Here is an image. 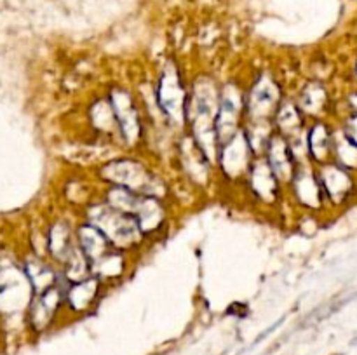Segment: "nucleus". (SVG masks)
<instances>
[{"label":"nucleus","instance_id":"f257e3e1","mask_svg":"<svg viewBox=\"0 0 357 355\" xmlns=\"http://www.w3.org/2000/svg\"><path fill=\"white\" fill-rule=\"evenodd\" d=\"M220 82L211 73H199L190 80L187 101L185 131L188 132L201 152L216 162L218 136H216V111H218Z\"/></svg>","mask_w":357,"mask_h":355},{"label":"nucleus","instance_id":"f03ea898","mask_svg":"<svg viewBox=\"0 0 357 355\" xmlns=\"http://www.w3.org/2000/svg\"><path fill=\"white\" fill-rule=\"evenodd\" d=\"M94 180L101 187L115 184V187L129 188L139 195L169 198V183L166 178L157 173L152 164L135 153H121L96 164Z\"/></svg>","mask_w":357,"mask_h":355},{"label":"nucleus","instance_id":"7ed1b4c3","mask_svg":"<svg viewBox=\"0 0 357 355\" xmlns=\"http://www.w3.org/2000/svg\"><path fill=\"white\" fill-rule=\"evenodd\" d=\"M79 218L87 219L94 226H98L112 244V247L119 251L138 256L143 247L150 246L149 239L143 235L135 216L110 207L100 197L87 204L79 212Z\"/></svg>","mask_w":357,"mask_h":355},{"label":"nucleus","instance_id":"20e7f679","mask_svg":"<svg viewBox=\"0 0 357 355\" xmlns=\"http://www.w3.org/2000/svg\"><path fill=\"white\" fill-rule=\"evenodd\" d=\"M105 96L117 122V145L129 153L142 150L149 138V124L138 94L124 84H112Z\"/></svg>","mask_w":357,"mask_h":355},{"label":"nucleus","instance_id":"39448f33","mask_svg":"<svg viewBox=\"0 0 357 355\" xmlns=\"http://www.w3.org/2000/svg\"><path fill=\"white\" fill-rule=\"evenodd\" d=\"M188 87H190V80H187L183 68L181 65H178L176 59H166L157 72L155 80L152 82L153 100H155L157 108L166 124L174 132L185 129Z\"/></svg>","mask_w":357,"mask_h":355},{"label":"nucleus","instance_id":"423d86ee","mask_svg":"<svg viewBox=\"0 0 357 355\" xmlns=\"http://www.w3.org/2000/svg\"><path fill=\"white\" fill-rule=\"evenodd\" d=\"M241 190L246 194L248 202L253 207L265 212H275L288 202L286 184L279 180L264 157H257L244 178Z\"/></svg>","mask_w":357,"mask_h":355},{"label":"nucleus","instance_id":"0eeeda50","mask_svg":"<svg viewBox=\"0 0 357 355\" xmlns=\"http://www.w3.org/2000/svg\"><path fill=\"white\" fill-rule=\"evenodd\" d=\"M286 90L275 72L261 68L246 82V122H272Z\"/></svg>","mask_w":357,"mask_h":355},{"label":"nucleus","instance_id":"6e6552de","mask_svg":"<svg viewBox=\"0 0 357 355\" xmlns=\"http://www.w3.org/2000/svg\"><path fill=\"white\" fill-rule=\"evenodd\" d=\"M255 159H257V153L243 127L218 146L215 162L216 180L230 188H239Z\"/></svg>","mask_w":357,"mask_h":355},{"label":"nucleus","instance_id":"1a4fd4ad","mask_svg":"<svg viewBox=\"0 0 357 355\" xmlns=\"http://www.w3.org/2000/svg\"><path fill=\"white\" fill-rule=\"evenodd\" d=\"M286 197L300 214H312L317 218L331 214L317 178L316 166L310 162L296 166L291 180L286 184Z\"/></svg>","mask_w":357,"mask_h":355},{"label":"nucleus","instance_id":"9d476101","mask_svg":"<svg viewBox=\"0 0 357 355\" xmlns=\"http://www.w3.org/2000/svg\"><path fill=\"white\" fill-rule=\"evenodd\" d=\"M246 122V84L239 79L220 82L218 111H216V136L218 143H225L244 127Z\"/></svg>","mask_w":357,"mask_h":355},{"label":"nucleus","instance_id":"9b49d317","mask_svg":"<svg viewBox=\"0 0 357 355\" xmlns=\"http://www.w3.org/2000/svg\"><path fill=\"white\" fill-rule=\"evenodd\" d=\"M174 159H176L178 171L181 173L185 181L192 184L197 190L209 188V184L216 180V167L204 153L201 152L194 139L188 136V132L180 131L173 143Z\"/></svg>","mask_w":357,"mask_h":355},{"label":"nucleus","instance_id":"f8f14e48","mask_svg":"<svg viewBox=\"0 0 357 355\" xmlns=\"http://www.w3.org/2000/svg\"><path fill=\"white\" fill-rule=\"evenodd\" d=\"M321 188L326 197L331 214L351 207L357 202V174L345 169L340 164L324 162L316 166Z\"/></svg>","mask_w":357,"mask_h":355},{"label":"nucleus","instance_id":"ddd939ff","mask_svg":"<svg viewBox=\"0 0 357 355\" xmlns=\"http://www.w3.org/2000/svg\"><path fill=\"white\" fill-rule=\"evenodd\" d=\"M70 282L65 277L59 278L58 284L45 289L44 292L31 296L26 308V322L33 333L42 334L54 326L56 320L65 313V291Z\"/></svg>","mask_w":357,"mask_h":355},{"label":"nucleus","instance_id":"4468645a","mask_svg":"<svg viewBox=\"0 0 357 355\" xmlns=\"http://www.w3.org/2000/svg\"><path fill=\"white\" fill-rule=\"evenodd\" d=\"M309 120L314 118H335L338 117V100L331 93L330 86L323 79L303 80L296 93L293 94Z\"/></svg>","mask_w":357,"mask_h":355},{"label":"nucleus","instance_id":"2eb2a0df","mask_svg":"<svg viewBox=\"0 0 357 355\" xmlns=\"http://www.w3.org/2000/svg\"><path fill=\"white\" fill-rule=\"evenodd\" d=\"M132 216L136 218L143 235L149 239L150 244L166 235L171 219H173L167 198L153 197V195H139L138 205H136Z\"/></svg>","mask_w":357,"mask_h":355},{"label":"nucleus","instance_id":"dca6fc26","mask_svg":"<svg viewBox=\"0 0 357 355\" xmlns=\"http://www.w3.org/2000/svg\"><path fill=\"white\" fill-rule=\"evenodd\" d=\"M107 289V285L96 275H89L82 281L70 282L65 291L66 317L82 319V317L91 315L101 303Z\"/></svg>","mask_w":357,"mask_h":355},{"label":"nucleus","instance_id":"f3484780","mask_svg":"<svg viewBox=\"0 0 357 355\" xmlns=\"http://www.w3.org/2000/svg\"><path fill=\"white\" fill-rule=\"evenodd\" d=\"M75 221L70 218H56L49 223L44 235V246L47 258L59 268L75 254L77 239H75Z\"/></svg>","mask_w":357,"mask_h":355},{"label":"nucleus","instance_id":"a211bd4d","mask_svg":"<svg viewBox=\"0 0 357 355\" xmlns=\"http://www.w3.org/2000/svg\"><path fill=\"white\" fill-rule=\"evenodd\" d=\"M335 136H337V120L335 118H314L305 127L307 150L314 166L330 162L333 155Z\"/></svg>","mask_w":357,"mask_h":355},{"label":"nucleus","instance_id":"6ab92c4d","mask_svg":"<svg viewBox=\"0 0 357 355\" xmlns=\"http://www.w3.org/2000/svg\"><path fill=\"white\" fill-rule=\"evenodd\" d=\"M138 256L135 254L124 253L115 247H112L105 256L93 263V275H96L107 287L117 285L131 274L132 265Z\"/></svg>","mask_w":357,"mask_h":355},{"label":"nucleus","instance_id":"aec40b11","mask_svg":"<svg viewBox=\"0 0 357 355\" xmlns=\"http://www.w3.org/2000/svg\"><path fill=\"white\" fill-rule=\"evenodd\" d=\"M261 157L267 160V164L271 166V169L274 171L275 176H278L282 183L288 184L293 173H295L296 166H298L295 157H293L288 138L274 132V134L271 136V139H268L267 146H265V152Z\"/></svg>","mask_w":357,"mask_h":355},{"label":"nucleus","instance_id":"412c9836","mask_svg":"<svg viewBox=\"0 0 357 355\" xmlns=\"http://www.w3.org/2000/svg\"><path fill=\"white\" fill-rule=\"evenodd\" d=\"M307 124H309V118L300 110L298 103L295 101V96L286 94V97L281 101L274 117H272V129H274V132L291 139L295 136L302 134L305 131Z\"/></svg>","mask_w":357,"mask_h":355},{"label":"nucleus","instance_id":"4be33fe9","mask_svg":"<svg viewBox=\"0 0 357 355\" xmlns=\"http://www.w3.org/2000/svg\"><path fill=\"white\" fill-rule=\"evenodd\" d=\"M75 239L77 247H79L80 253L91 261V265H93L94 261L100 260L101 256H105V254L112 249V244L108 242V239L103 235V232L84 218L77 219Z\"/></svg>","mask_w":357,"mask_h":355},{"label":"nucleus","instance_id":"5701e85b","mask_svg":"<svg viewBox=\"0 0 357 355\" xmlns=\"http://www.w3.org/2000/svg\"><path fill=\"white\" fill-rule=\"evenodd\" d=\"M87 124L98 138H107L117 143V122L105 94L94 97L87 106Z\"/></svg>","mask_w":357,"mask_h":355},{"label":"nucleus","instance_id":"b1692460","mask_svg":"<svg viewBox=\"0 0 357 355\" xmlns=\"http://www.w3.org/2000/svg\"><path fill=\"white\" fill-rule=\"evenodd\" d=\"M23 271L26 275L28 282H30L33 294L44 292L45 289L58 284L59 278H61V270L49 258L47 260L40 256L28 258L23 263Z\"/></svg>","mask_w":357,"mask_h":355},{"label":"nucleus","instance_id":"393cba45","mask_svg":"<svg viewBox=\"0 0 357 355\" xmlns=\"http://www.w3.org/2000/svg\"><path fill=\"white\" fill-rule=\"evenodd\" d=\"M331 160L340 164L345 169L352 171L357 174V145L354 141L347 138L344 132L338 129L337 125V136H335V145H333V155Z\"/></svg>","mask_w":357,"mask_h":355},{"label":"nucleus","instance_id":"a878e982","mask_svg":"<svg viewBox=\"0 0 357 355\" xmlns=\"http://www.w3.org/2000/svg\"><path fill=\"white\" fill-rule=\"evenodd\" d=\"M337 125L351 141L357 145V113H342L337 117Z\"/></svg>","mask_w":357,"mask_h":355},{"label":"nucleus","instance_id":"bb28decb","mask_svg":"<svg viewBox=\"0 0 357 355\" xmlns=\"http://www.w3.org/2000/svg\"><path fill=\"white\" fill-rule=\"evenodd\" d=\"M357 113V86H351L338 100V115Z\"/></svg>","mask_w":357,"mask_h":355},{"label":"nucleus","instance_id":"cd10ccee","mask_svg":"<svg viewBox=\"0 0 357 355\" xmlns=\"http://www.w3.org/2000/svg\"><path fill=\"white\" fill-rule=\"evenodd\" d=\"M282 322H284V319H281V320H279V322H274V324H272V326L271 327H268V329L267 331H265V333H261L260 334V336H258L257 338V340H255V345H258V343H260V341L261 340H265V338H267L268 336V334H271V333H274V329H278V327L279 326H281V324Z\"/></svg>","mask_w":357,"mask_h":355},{"label":"nucleus","instance_id":"c85d7f7f","mask_svg":"<svg viewBox=\"0 0 357 355\" xmlns=\"http://www.w3.org/2000/svg\"><path fill=\"white\" fill-rule=\"evenodd\" d=\"M351 79H352V86H357V56L351 65Z\"/></svg>","mask_w":357,"mask_h":355}]
</instances>
